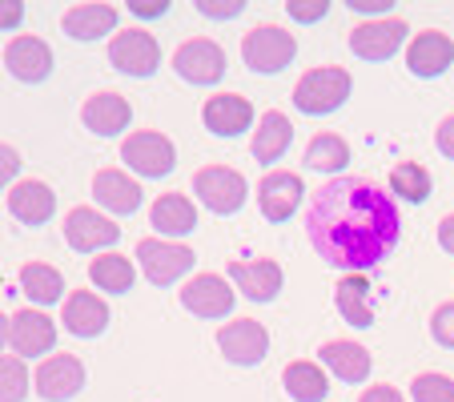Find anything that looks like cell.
<instances>
[{"label":"cell","instance_id":"cell-1","mask_svg":"<svg viewBox=\"0 0 454 402\" xmlns=\"http://www.w3.org/2000/svg\"><path fill=\"white\" fill-rule=\"evenodd\" d=\"M306 230L326 265L362 274L382 265L386 254H395L403 217H398L395 197L374 181L330 177L309 201Z\"/></svg>","mask_w":454,"mask_h":402},{"label":"cell","instance_id":"cell-2","mask_svg":"<svg viewBox=\"0 0 454 402\" xmlns=\"http://www.w3.org/2000/svg\"><path fill=\"white\" fill-rule=\"evenodd\" d=\"M346 97H350V73L338 69V65H322V69H309L306 77L294 85V105L309 117H326V113L342 109Z\"/></svg>","mask_w":454,"mask_h":402},{"label":"cell","instance_id":"cell-3","mask_svg":"<svg viewBox=\"0 0 454 402\" xmlns=\"http://www.w3.org/2000/svg\"><path fill=\"white\" fill-rule=\"evenodd\" d=\"M294 52H298V41L278 25H257V28H249L246 41H241V57H246V65L254 73H266V77L270 73H282L294 60Z\"/></svg>","mask_w":454,"mask_h":402},{"label":"cell","instance_id":"cell-4","mask_svg":"<svg viewBox=\"0 0 454 402\" xmlns=\"http://www.w3.org/2000/svg\"><path fill=\"white\" fill-rule=\"evenodd\" d=\"M193 189H198V201L214 214H238L246 206V177L230 165H206V169L193 173Z\"/></svg>","mask_w":454,"mask_h":402},{"label":"cell","instance_id":"cell-5","mask_svg":"<svg viewBox=\"0 0 454 402\" xmlns=\"http://www.w3.org/2000/svg\"><path fill=\"white\" fill-rule=\"evenodd\" d=\"M121 162L137 173V177H165L177 165V154H173V141L165 133L141 129V133L121 141Z\"/></svg>","mask_w":454,"mask_h":402},{"label":"cell","instance_id":"cell-6","mask_svg":"<svg viewBox=\"0 0 454 402\" xmlns=\"http://www.w3.org/2000/svg\"><path fill=\"white\" fill-rule=\"evenodd\" d=\"M137 262L145 270V278L153 286H173L177 278H185L193 270V249L189 246H173L165 238H141L137 241Z\"/></svg>","mask_w":454,"mask_h":402},{"label":"cell","instance_id":"cell-7","mask_svg":"<svg viewBox=\"0 0 454 402\" xmlns=\"http://www.w3.org/2000/svg\"><path fill=\"white\" fill-rule=\"evenodd\" d=\"M109 60H113V69L125 73V77H153L157 65H161V49H157L153 33H145V28H125V33L113 36Z\"/></svg>","mask_w":454,"mask_h":402},{"label":"cell","instance_id":"cell-8","mask_svg":"<svg viewBox=\"0 0 454 402\" xmlns=\"http://www.w3.org/2000/svg\"><path fill=\"white\" fill-rule=\"evenodd\" d=\"M217 346H222V354L233 367H257L270 354V334L254 318H233V322H225L217 330Z\"/></svg>","mask_w":454,"mask_h":402},{"label":"cell","instance_id":"cell-9","mask_svg":"<svg viewBox=\"0 0 454 402\" xmlns=\"http://www.w3.org/2000/svg\"><path fill=\"white\" fill-rule=\"evenodd\" d=\"M173 69L189 85H217L225 77V52L222 44L206 41V36H193V41H185L173 52Z\"/></svg>","mask_w":454,"mask_h":402},{"label":"cell","instance_id":"cell-10","mask_svg":"<svg viewBox=\"0 0 454 402\" xmlns=\"http://www.w3.org/2000/svg\"><path fill=\"white\" fill-rule=\"evenodd\" d=\"M9 346L17 359H44L57 346V326L44 310H17L9 318Z\"/></svg>","mask_w":454,"mask_h":402},{"label":"cell","instance_id":"cell-11","mask_svg":"<svg viewBox=\"0 0 454 402\" xmlns=\"http://www.w3.org/2000/svg\"><path fill=\"white\" fill-rule=\"evenodd\" d=\"M33 382L44 402H69V398H77L81 386H85V367H81V359H73V354H52V359H44L41 367H36Z\"/></svg>","mask_w":454,"mask_h":402},{"label":"cell","instance_id":"cell-12","mask_svg":"<svg viewBox=\"0 0 454 402\" xmlns=\"http://www.w3.org/2000/svg\"><path fill=\"white\" fill-rule=\"evenodd\" d=\"M406 20L398 17H382V20H370V25H358L350 33V49L358 52L362 60H390L398 49L406 44Z\"/></svg>","mask_w":454,"mask_h":402},{"label":"cell","instance_id":"cell-13","mask_svg":"<svg viewBox=\"0 0 454 402\" xmlns=\"http://www.w3.org/2000/svg\"><path fill=\"white\" fill-rule=\"evenodd\" d=\"M230 282L249 302H274L282 290V265L270 257H238V262H230Z\"/></svg>","mask_w":454,"mask_h":402},{"label":"cell","instance_id":"cell-14","mask_svg":"<svg viewBox=\"0 0 454 402\" xmlns=\"http://www.w3.org/2000/svg\"><path fill=\"white\" fill-rule=\"evenodd\" d=\"M117 238H121V225L109 222L101 209L81 206V209H69V217H65V241L77 254H93L101 246H113Z\"/></svg>","mask_w":454,"mask_h":402},{"label":"cell","instance_id":"cell-15","mask_svg":"<svg viewBox=\"0 0 454 402\" xmlns=\"http://www.w3.org/2000/svg\"><path fill=\"white\" fill-rule=\"evenodd\" d=\"M181 306L198 318H225L233 310V286L222 274H198L181 286Z\"/></svg>","mask_w":454,"mask_h":402},{"label":"cell","instance_id":"cell-16","mask_svg":"<svg viewBox=\"0 0 454 402\" xmlns=\"http://www.w3.org/2000/svg\"><path fill=\"white\" fill-rule=\"evenodd\" d=\"M301 189L306 185H301L298 173H282V169L266 173L262 185H257V206H262V217H266V222H286V217L298 209Z\"/></svg>","mask_w":454,"mask_h":402},{"label":"cell","instance_id":"cell-17","mask_svg":"<svg viewBox=\"0 0 454 402\" xmlns=\"http://www.w3.org/2000/svg\"><path fill=\"white\" fill-rule=\"evenodd\" d=\"M201 121H206V129L214 138H238V133H246L254 125V105L238 93H217L206 101Z\"/></svg>","mask_w":454,"mask_h":402},{"label":"cell","instance_id":"cell-18","mask_svg":"<svg viewBox=\"0 0 454 402\" xmlns=\"http://www.w3.org/2000/svg\"><path fill=\"white\" fill-rule=\"evenodd\" d=\"M450 60H454V41L446 33H434V28L419 33L411 41V49H406V69L414 77H438V73L450 69Z\"/></svg>","mask_w":454,"mask_h":402},{"label":"cell","instance_id":"cell-19","mask_svg":"<svg viewBox=\"0 0 454 402\" xmlns=\"http://www.w3.org/2000/svg\"><path fill=\"white\" fill-rule=\"evenodd\" d=\"M4 65H9V73L17 81L36 85V81H44L52 73V52L41 36H17V41L4 49Z\"/></svg>","mask_w":454,"mask_h":402},{"label":"cell","instance_id":"cell-20","mask_svg":"<svg viewBox=\"0 0 454 402\" xmlns=\"http://www.w3.org/2000/svg\"><path fill=\"white\" fill-rule=\"evenodd\" d=\"M60 322H65L69 334H77V338H97L109 326V306L93 290H77V294H69V302L60 310Z\"/></svg>","mask_w":454,"mask_h":402},{"label":"cell","instance_id":"cell-21","mask_svg":"<svg viewBox=\"0 0 454 402\" xmlns=\"http://www.w3.org/2000/svg\"><path fill=\"white\" fill-rule=\"evenodd\" d=\"M81 121L97 138H117L121 129L133 121V109H129V101L121 93H93L85 101V109H81Z\"/></svg>","mask_w":454,"mask_h":402},{"label":"cell","instance_id":"cell-22","mask_svg":"<svg viewBox=\"0 0 454 402\" xmlns=\"http://www.w3.org/2000/svg\"><path fill=\"white\" fill-rule=\"evenodd\" d=\"M93 197H97V206L109 209V214H133V209L141 206V185L129 173L121 169H101L93 177Z\"/></svg>","mask_w":454,"mask_h":402},{"label":"cell","instance_id":"cell-23","mask_svg":"<svg viewBox=\"0 0 454 402\" xmlns=\"http://www.w3.org/2000/svg\"><path fill=\"white\" fill-rule=\"evenodd\" d=\"M149 222L165 238H185V233L198 230V209H193V201L185 193H161L153 201V209H149Z\"/></svg>","mask_w":454,"mask_h":402},{"label":"cell","instance_id":"cell-24","mask_svg":"<svg viewBox=\"0 0 454 402\" xmlns=\"http://www.w3.org/2000/svg\"><path fill=\"white\" fill-rule=\"evenodd\" d=\"M290 138H294V125L286 121V113L270 109V113H262V125L254 129L249 154H254L257 165H274L278 157H286V149H290Z\"/></svg>","mask_w":454,"mask_h":402},{"label":"cell","instance_id":"cell-25","mask_svg":"<svg viewBox=\"0 0 454 402\" xmlns=\"http://www.w3.org/2000/svg\"><path fill=\"white\" fill-rule=\"evenodd\" d=\"M9 209L17 222L44 225L52 217V209H57V197H52V189L44 181H17L9 189Z\"/></svg>","mask_w":454,"mask_h":402},{"label":"cell","instance_id":"cell-26","mask_svg":"<svg viewBox=\"0 0 454 402\" xmlns=\"http://www.w3.org/2000/svg\"><path fill=\"white\" fill-rule=\"evenodd\" d=\"M322 362H326V370L334 378H342V382L358 386L370 378V351L358 343H350V338H338V343H326L322 346Z\"/></svg>","mask_w":454,"mask_h":402},{"label":"cell","instance_id":"cell-27","mask_svg":"<svg viewBox=\"0 0 454 402\" xmlns=\"http://www.w3.org/2000/svg\"><path fill=\"white\" fill-rule=\"evenodd\" d=\"M60 28L73 36V41H101L117 28V9L113 4H77V9L65 12Z\"/></svg>","mask_w":454,"mask_h":402},{"label":"cell","instance_id":"cell-28","mask_svg":"<svg viewBox=\"0 0 454 402\" xmlns=\"http://www.w3.org/2000/svg\"><path fill=\"white\" fill-rule=\"evenodd\" d=\"M20 290L41 310V306H52V302L65 298V278H60V270H52V265H44V262H28L25 270H20Z\"/></svg>","mask_w":454,"mask_h":402},{"label":"cell","instance_id":"cell-29","mask_svg":"<svg viewBox=\"0 0 454 402\" xmlns=\"http://www.w3.org/2000/svg\"><path fill=\"white\" fill-rule=\"evenodd\" d=\"M282 382H286V394H290L294 402H322L330 390L326 370L317 367V362H290Z\"/></svg>","mask_w":454,"mask_h":402},{"label":"cell","instance_id":"cell-30","mask_svg":"<svg viewBox=\"0 0 454 402\" xmlns=\"http://www.w3.org/2000/svg\"><path fill=\"white\" fill-rule=\"evenodd\" d=\"M338 310L350 326H370L374 322V306H370V282L362 274H350L338 282Z\"/></svg>","mask_w":454,"mask_h":402},{"label":"cell","instance_id":"cell-31","mask_svg":"<svg viewBox=\"0 0 454 402\" xmlns=\"http://www.w3.org/2000/svg\"><path fill=\"white\" fill-rule=\"evenodd\" d=\"M346 162H350V146L338 133H317L306 146V165L317 173H342Z\"/></svg>","mask_w":454,"mask_h":402},{"label":"cell","instance_id":"cell-32","mask_svg":"<svg viewBox=\"0 0 454 402\" xmlns=\"http://www.w3.org/2000/svg\"><path fill=\"white\" fill-rule=\"evenodd\" d=\"M89 278L93 286H101L105 294H125L133 286V262L125 254H101L89 265Z\"/></svg>","mask_w":454,"mask_h":402},{"label":"cell","instance_id":"cell-33","mask_svg":"<svg viewBox=\"0 0 454 402\" xmlns=\"http://www.w3.org/2000/svg\"><path fill=\"white\" fill-rule=\"evenodd\" d=\"M390 193L403 201H427L430 197V173L419 162H403L390 173Z\"/></svg>","mask_w":454,"mask_h":402},{"label":"cell","instance_id":"cell-34","mask_svg":"<svg viewBox=\"0 0 454 402\" xmlns=\"http://www.w3.org/2000/svg\"><path fill=\"white\" fill-rule=\"evenodd\" d=\"M28 386H33V378H28V370H25V359L0 354V402H25Z\"/></svg>","mask_w":454,"mask_h":402},{"label":"cell","instance_id":"cell-35","mask_svg":"<svg viewBox=\"0 0 454 402\" xmlns=\"http://www.w3.org/2000/svg\"><path fill=\"white\" fill-rule=\"evenodd\" d=\"M414 402H454V382L446 374H419L411 382Z\"/></svg>","mask_w":454,"mask_h":402},{"label":"cell","instance_id":"cell-36","mask_svg":"<svg viewBox=\"0 0 454 402\" xmlns=\"http://www.w3.org/2000/svg\"><path fill=\"white\" fill-rule=\"evenodd\" d=\"M430 334H434L438 346H450L454 351V302H442V306L434 310V318H430Z\"/></svg>","mask_w":454,"mask_h":402},{"label":"cell","instance_id":"cell-37","mask_svg":"<svg viewBox=\"0 0 454 402\" xmlns=\"http://www.w3.org/2000/svg\"><path fill=\"white\" fill-rule=\"evenodd\" d=\"M17 173H20V157H17V149L0 146V189L12 185V177H17Z\"/></svg>","mask_w":454,"mask_h":402},{"label":"cell","instance_id":"cell-38","mask_svg":"<svg viewBox=\"0 0 454 402\" xmlns=\"http://www.w3.org/2000/svg\"><path fill=\"white\" fill-rule=\"evenodd\" d=\"M286 9H290V17L294 20H317V17H326L330 12V0H317V4H286Z\"/></svg>","mask_w":454,"mask_h":402},{"label":"cell","instance_id":"cell-39","mask_svg":"<svg viewBox=\"0 0 454 402\" xmlns=\"http://www.w3.org/2000/svg\"><path fill=\"white\" fill-rule=\"evenodd\" d=\"M390 9H395V4H390V0H350V12H366V17H390Z\"/></svg>","mask_w":454,"mask_h":402},{"label":"cell","instance_id":"cell-40","mask_svg":"<svg viewBox=\"0 0 454 402\" xmlns=\"http://www.w3.org/2000/svg\"><path fill=\"white\" fill-rule=\"evenodd\" d=\"M434 141H438V149H442V157H450L454 162V117H446L442 125H438Z\"/></svg>","mask_w":454,"mask_h":402},{"label":"cell","instance_id":"cell-41","mask_svg":"<svg viewBox=\"0 0 454 402\" xmlns=\"http://www.w3.org/2000/svg\"><path fill=\"white\" fill-rule=\"evenodd\" d=\"M241 9H246V4H241V0H233V4H198V12H201V17H222V20L238 17Z\"/></svg>","mask_w":454,"mask_h":402},{"label":"cell","instance_id":"cell-42","mask_svg":"<svg viewBox=\"0 0 454 402\" xmlns=\"http://www.w3.org/2000/svg\"><path fill=\"white\" fill-rule=\"evenodd\" d=\"M20 17H25V4H20V0H9V4H0V28H17Z\"/></svg>","mask_w":454,"mask_h":402},{"label":"cell","instance_id":"cell-43","mask_svg":"<svg viewBox=\"0 0 454 402\" xmlns=\"http://www.w3.org/2000/svg\"><path fill=\"white\" fill-rule=\"evenodd\" d=\"M358 402H406V398L395 390V386H370V390L362 394Z\"/></svg>","mask_w":454,"mask_h":402},{"label":"cell","instance_id":"cell-44","mask_svg":"<svg viewBox=\"0 0 454 402\" xmlns=\"http://www.w3.org/2000/svg\"><path fill=\"white\" fill-rule=\"evenodd\" d=\"M438 246H442L446 254H454V214L438 222Z\"/></svg>","mask_w":454,"mask_h":402},{"label":"cell","instance_id":"cell-45","mask_svg":"<svg viewBox=\"0 0 454 402\" xmlns=\"http://www.w3.org/2000/svg\"><path fill=\"white\" fill-rule=\"evenodd\" d=\"M133 17H165L169 12V0H157V4H129Z\"/></svg>","mask_w":454,"mask_h":402},{"label":"cell","instance_id":"cell-46","mask_svg":"<svg viewBox=\"0 0 454 402\" xmlns=\"http://www.w3.org/2000/svg\"><path fill=\"white\" fill-rule=\"evenodd\" d=\"M4 338H9V318L0 314V351H4Z\"/></svg>","mask_w":454,"mask_h":402}]
</instances>
